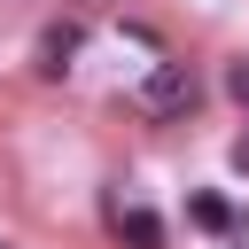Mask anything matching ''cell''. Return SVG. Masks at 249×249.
<instances>
[{
	"label": "cell",
	"instance_id": "cell-3",
	"mask_svg": "<svg viewBox=\"0 0 249 249\" xmlns=\"http://www.w3.org/2000/svg\"><path fill=\"white\" fill-rule=\"evenodd\" d=\"M117 233H124V249H163V218L156 210H117Z\"/></svg>",
	"mask_w": 249,
	"mask_h": 249
},
{
	"label": "cell",
	"instance_id": "cell-6",
	"mask_svg": "<svg viewBox=\"0 0 249 249\" xmlns=\"http://www.w3.org/2000/svg\"><path fill=\"white\" fill-rule=\"evenodd\" d=\"M233 171H249V132H241V140H233Z\"/></svg>",
	"mask_w": 249,
	"mask_h": 249
},
{
	"label": "cell",
	"instance_id": "cell-1",
	"mask_svg": "<svg viewBox=\"0 0 249 249\" xmlns=\"http://www.w3.org/2000/svg\"><path fill=\"white\" fill-rule=\"evenodd\" d=\"M195 93H202V86H195L187 62H156V70L140 78V109H148V117H179V109H195Z\"/></svg>",
	"mask_w": 249,
	"mask_h": 249
},
{
	"label": "cell",
	"instance_id": "cell-4",
	"mask_svg": "<svg viewBox=\"0 0 249 249\" xmlns=\"http://www.w3.org/2000/svg\"><path fill=\"white\" fill-rule=\"evenodd\" d=\"M187 218H195L202 233H233V210H226V195H187Z\"/></svg>",
	"mask_w": 249,
	"mask_h": 249
},
{
	"label": "cell",
	"instance_id": "cell-5",
	"mask_svg": "<svg viewBox=\"0 0 249 249\" xmlns=\"http://www.w3.org/2000/svg\"><path fill=\"white\" fill-rule=\"evenodd\" d=\"M226 93H233V101H241V109H249V54H241V62H233V70H226Z\"/></svg>",
	"mask_w": 249,
	"mask_h": 249
},
{
	"label": "cell",
	"instance_id": "cell-2",
	"mask_svg": "<svg viewBox=\"0 0 249 249\" xmlns=\"http://www.w3.org/2000/svg\"><path fill=\"white\" fill-rule=\"evenodd\" d=\"M78 47H86L78 23H47V31H39V78H62V70L78 62Z\"/></svg>",
	"mask_w": 249,
	"mask_h": 249
}]
</instances>
